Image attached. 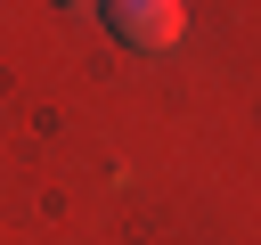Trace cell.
<instances>
[{"mask_svg": "<svg viewBox=\"0 0 261 245\" xmlns=\"http://www.w3.org/2000/svg\"><path fill=\"white\" fill-rule=\"evenodd\" d=\"M98 16L122 49H171L188 33V0H98Z\"/></svg>", "mask_w": 261, "mask_h": 245, "instance_id": "6da1fadb", "label": "cell"}, {"mask_svg": "<svg viewBox=\"0 0 261 245\" xmlns=\"http://www.w3.org/2000/svg\"><path fill=\"white\" fill-rule=\"evenodd\" d=\"M57 8H98V0H57Z\"/></svg>", "mask_w": 261, "mask_h": 245, "instance_id": "7a4b0ae2", "label": "cell"}]
</instances>
